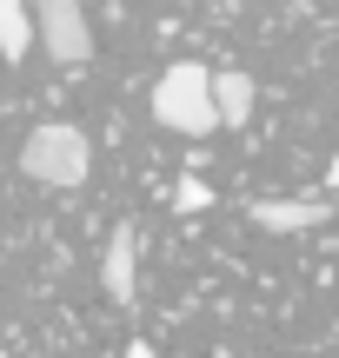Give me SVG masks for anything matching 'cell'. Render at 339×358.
<instances>
[{
  "mask_svg": "<svg viewBox=\"0 0 339 358\" xmlns=\"http://www.w3.org/2000/svg\"><path fill=\"white\" fill-rule=\"evenodd\" d=\"M247 219L260 232H313V226H326V199H260V206H247Z\"/></svg>",
  "mask_w": 339,
  "mask_h": 358,
  "instance_id": "5b68a950",
  "label": "cell"
},
{
  "mask_svg": "<svg viewBox=\"0 0 339 358\" xmlns=\"http://www.w3.org/2000/svg\"><path fill=\"white\" fill-rule=\"evenodd\" d=\"M34 34H40V53L53 66H87L93 60V27L74 0H40L34 7Z\"/></svg>",
  "mask_w": 339,
  "mask_h": 358,
  "instance_id": "3957f363",
  "label": "cell"
},
{
  "mask_svg": "<svg viewBox=\"0 0 339 358\" xmlns=\"http://www.w3.org/2000/svg\"><path fill=\"white\" fill-rule=\"evenodd\" d=\"M153 120L167 133H186V140H207L220 120H213V66L200 60H173L167 73L153 80Z\"/></svg>",
  "mask_w": 339,
  "mask_h": 358,
  "instance_id": "6da1fadb",
  "label": "cell"
},
{
  "mask_svg": "<svg viewBox=\"0 0 339 358\" xmlns=\"http://www.w3.org/2000/svg\"><path fill=\"white\" fill-rule=\"evenodd\" d=\"M27 47H34V13L20 0H0V53L7 60H27Z\"/></svg>",
  "mask_w": 339,
  "mask_h": 358,
  "instance_id": "52a82bcc",
  "label": "cell"
},
{
  "mask_svg": "<svg viewBox=\"0 0 339 358\" xmlns=\"http://www.w3.org/2000/svg\"><path fill=\"white\" fill-rule=\"evenodd\" d=\"M120 358H160V352H153V345H146V338H133V345H127V352H120Z\"/></svg>",
  "mask_w": 339,
  "mask_h": 358,
  "instance_id": "9c48e42d",
  "label": "cell"
},
{
  "mask_svg": "<svg viewBox=\"0 0 339 358\" xmlns=\"http://www.w3.org/2000/svg\"><path fill=\"white\" fill-rule=\"evenodd\" d=\"M0 358H7V352H0Z\"/></svg>",
  "mask_w": 339,
  "mask_h": 358,
  "instance_id": "8fae6325",
  "label": "cell"
},
{
  "mask_svg": "<svg viewBox=\"0 0 339 358\" xmlns=\"http://www.w3.org/2000/svg\"><path fill=\"white\" fill-rule=\"evenodd\" d=\"M253 100H260V93H253V80L240 73V66H220V73H213V120H220V127H247Z\"/></svg>",
  "mask_w": 339,
  "mask_h": 358,
  "instance_id": "8992f818",
  "label": "cell"
},
{
  "mask_svg": "<svg viewBox=\"0 0 339 358\" xmlns=\"http://www.w3.org/2000/svg\"><path fill=\"white\" fill-rule=\"evenodd\" d=\"M326 186H333V192H339V153H333V159H326Z\"/></svg>",
  "mask_w": 339,
  "mask_h": 358,
  "instance_id": "30bf717a",
  "label": "cell"
},
{
  "mask_svg": "<svg viewBox=\"0 0 339 358\" xmlns=\"http://www.w3.org/2000/svg\"><path fill=\"white\" fill-rule=\"evenodd\" d=\"M20 173L34 179V186H53V192L87 186V173H93V146H87V133L67 127V120L34 127V133H27V146H20Z\"/></svg>",
  "mask_w": 339,
  "mask_h": 358,
  "instance_id": "7a4b0ae2",
  "label": "cell"
},
{
  "mask_svg": "<svg viewBox=\"0 0 339 358\" xmlns=\"http://www.w3.org/2000/svg\"><path fill=\"white\" fill-rule=\"evenodd\" d=\"M173 206H180V213H207V206H213V186H207V179H193V173H186L180 186H173Z\"/></svg>",
  "mask_w": 339,
  "mask_h": 358,
  "instance_id": "ba28073f",
  "label": "cell"
},
{
  "mask_svg": "<svg viewBox=\"0 0 339 358\" xmlns=\"http://www.w3.org/2000/svg\"><path fill=\"white\" fill-rule=\"evenodd\" d=\"M100 285H106L113 306H133V299H140V232L133 226H113L106 259H100Z\"/></svg>",
  "mask_w": 339,
  "mask_h": 358,
  "instance_id": "277c9868",
  "label": "cell"
}]
</instances>
